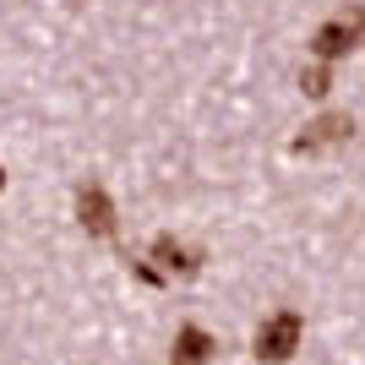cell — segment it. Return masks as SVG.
Segmentation results:
<instances>
[{
    "label": "cell",
    "instance_id": "cell-1",
    "mask_svg": "<svg viewBox=\"0 0 365 365\" xmlns=\"http://www.w3.org/2000/svg\"><path fill=\"white\" fill-rule=\"evenodd\" d=\"M300 338H305V317L294 305H284V311H273V317L257 327V360L262 365H284L294 349H300Z\"/></svg>",
    "mask_w": 365,
    "mask_h": 365
},
{
    "label": "cell",
    "instance_id": "cell-2",
    "mask_svg": "<svg viewBox=\"0 0 365 365\" xmlns=\"http://www.w3.org/2000/svg\"><path fill=\"white\" fill-rule=\"evenodd\" d=\"M354 49H360V6L333 16V22H322V28L311 33V55H317V61H344Z\"/></svg>",
    "mask_w": 365,
    "mask_h": 365
},
{
    "label": "cell",
    "instance_id": "cell-3",
    "mask_svg": "<svg viewBox=\"0 0 365 365\" xmlns=\"http://www.w3.org/2000/svg\"><path fill=\"white\" fill-rule=\"evenodd\" d=\"M354 131H360V120H354L349 109H338V115H317V120H311L300 137H294V153H327V148H344V142H354Z\"/></svg>",
    "mask_w": 365,
    "mask_h": 365
},
{
    "label": "cell",
    "instance_id": "cell-4",
    "mask_svg": "<svg viewBox=\"0 0 365 365\" xmlns=\"http://www.w3.org/2000/svg\"><path fill=\"white\" fill-rule=\"evenodd\" d=\"M76 224L88 229L93 240H115V202H109V191L98 180H88L76 191Z\"/></svg>",
    "mask_w": 365,
    "mask_h": 365
},
{
    "label": "cell",
    "instance_id": "cell-5",
    "mask_svg": "<svg viewBox=\"0 0 365 365\" xmlns=\"http://www.w3.org/2000/svg\"><path fill=\"white\" fill-rule=\"evenodd\" d=\"M153 262H158V273L164 278H197L202 273V257L191 251V245H180L175 235H153Z\"/></svg>",
    "mask_w": 365,
    "mask_h": 365
},
{
    "label": "cell",
    "instance_id": "cell-6",
    "mask_svg": "<svg viewBox=\"0 0 365 365\" xmlns=\"http://www.w3.org/2000/svg\"><path fill=\"white\" fill-rule=\"evenodd\" d=\"M218 354V338L197 322H185L180 333H175V349H169V365H207Z\"/></svg>",
    "mask_w": 365,
    "mask_h": 365
},
{
    "label": "cell",
    "instance_id": "cell-7",
    "mask_svg": "<svg viewBox=\"0 0 365 365\" xmlns=\"http://www.w3.org/2000/svg\"><path fill=\"white\" fill-rule=\"evenodd\" d=\"M300 93H305V98H327V93H333V61L305 66V71H300Z\"/></svg>",
    "mask_w": 365,
    "mask_h": 365
},
{
    "label": "cell",
    "instance_id": "cell-8",
    "mask_svg": "<svg viewBox=\"0 0 365 365\" xmlns=\"http://www.w3.org/2000/svg\"><path fill=\"white\" fill-rule=\"evenodd\" d=\"M131 273H137L142 284H153V289H158V284H164V273H158V267H153V262H131Z\"/></svg>",
    "mask_w": 365,
    "mask_h": 365
},
{
    "label": "cell",
    "instance_id": "cell-9",
    "mask_svg": "<svg viewBox=\"0 0 365 365\" xmlns=\"http://www.w3.org/2000/svg\"><path fill=\"white\" fill-rule=\"evenodd\" d=\"M0 191H6V169H0Z\"/></svg>",
    "mask_w": 365,
    "mask_h": 365
}]
</instances>
